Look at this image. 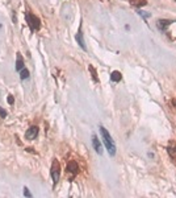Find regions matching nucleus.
Instances as JSON below:
<instances>
[{"instance_id": "ddd939ff", "label": "nucleus", "mask_w": 176, "mask_h": 198, "mask_svg": "<svg viewBox=\"0 0 176 198\" xmlns=\"http://www.w3.org/2000/svg\"><path fill=\"white\" fill-rule=\"evenodd\" d=\"M0 116H1V118H5L7 116V111L3 107H0Z\"/></svg>"}, {"instance_id": "f03ea898", "label": "nucleus", "mask_w": 176, "mask_h": 198, "mask_svg": "<svg viewBox=\"0 0 176 198\" xmlns=\"http://www.w3.org/2000/svg\"><path fill=\"white\" fill-rule=\"evenodd\" d=\"M25 19L28 21L29 26H30L32 31H38L39 26H41V22H39V19L37 16L32 15V13H25Z\"/></svg>"}, {"instance_id": "f8f14e48", "label": "nucleus", "mask_w": 176, "mask_h": 198, "mask_svg": "<svg viewBox=\"0 0 176 198\" xmlns=\"http://www.w3.org/2000/svg\"><path fill=\"white\" fill-rule=\"evenodd\" d=\"M24 196H25V197H32V193L29 191L28 188H24Z\"/></svg>"}, {"instance_id": "6e6552de", "label": "nucleus", "mask_w": 176, "mask_h": 198, "mask_svg": "<svg viewBox=\"0 0 176 198\" xmlns=\"http://www.w3.org/2000/svg\"><path fill=\"white\" fill-rule=\"evenodd\" d=\"M76 41H78V44L80 45V48L82 49H84L85 50V44H84V38H83V33H82V31L79 29V32H78V34H76Z\"/></svg>"}, {"instance_id": "f257e3e1", "label": "nucleus", "mask_w": 176, "mask_h": 198, "mask_svg": "<svg viewBox=\"0 0 176 198\" xmlns=\"http://www.w3.org/2000/svg\"><path fill=\"white\" fill-rule=\"evenodd\" d=\"M100 134H101L102 141H104V144H105V148L108 149V153L111 154V156H114L116 154V144L111 136V134H109L104 127H100Z\"/></svg>"}, {"instance_id": "20e7f679", "label": "nucleus", "mask_w": 176, "mask_h": 198, "mask_svg": "<svg viewBox=\"0 0 176 198\" xmlns=\"http://www.w3.org/2000/svg\"><path fill=\"white\" fill-rule=\"evenodd\" d=\"M38 135V127H36V125H32V127H29L28 130L25 132V137L29 139V140H33V139H36Z\"/></svg>"}, {"instance_id": "4468645a", "label": "nucleus", "mask_w": 176, "mask_h": 198, "mask_svg": "<svg viewBox=\"0 0 176 198\" xmlns=\"http://www.w3.org/2000/svg\"><path fill=\"white\" fill-rule=\"evenodd\" d=\"M7 102H8V103H9V104H12V103H13V102H15V99H13V97H12V95H9V97H8V98H7Z\"/></svg>"}, {"instance_id": "9b49d317", "label": "nucleus", "mask_w": 176, "mask_h": 198, "mask_svg": "<svg viewBox=\"0 0 176 198\" xmlns=\"http://www.w3.org/2000/svg\"><path fill=\"white\" fill-rule=\"evenodd\" d=\"M20 78L21 79H26V78H29V70L28 69H22L21 71H20Z\"/></svg>"}, {"instance_id": "0eeeda50", "label": "nucleus", "mask_w": 176, "mask_h": 198, "mask_svg": "<svg viewBox=\"0 0 176 198\" xmlns=\"http://www.w3.org/2000/svg\"><path fill=\"white\" fill-rule=\"evenodd\" d=\"M67 170L68 172H71V173H78V170H79V166H78V164L75 163V161H70V163L67 164Z\"/></svg>"}, {"instance_id": "9d476101", "label": "nucleus", "mask_w": 176, "mask_h": 198, "mask_svg": "<svg viewBox=\"0 0 176 198\" xmlns=\"http://www.w3.org/2000/svg\"><path fill=\"white\" fill-rule=\"evenodd\" d=\"M170 22L171 21H168V20H159V21H158V26H159V28H162V29H164L167 25H170Z\"/></svg>"}, {"instance_id": "423d86ee", "label": "nucleus", "mask_w": 176, "mask_h": 198, "mask_svg": "<svg viewBox=\"0 0 176 198\" xmlns=\"http://www.w3.org/2000/svg\"><path fill=\"white\" fill-rule=\"evenodd\" d=\"M24 69V59H22V56L17 53V61H16V70L21 71Z\"/></svg>"}, {"instance_id": "2eb2a0df", "label": "nucleus", "mask_w": 176, "mask_h": 198, "mask_svg": "<svg viewBox=\"0 0 176 198\" xmlns=\"http://www.w3.org/2000/svg\"><path fill=\"white\" fill-rule=\"evenodd\" d=\"M138 13H141V15H143L145 17H147V16H150L149 13H145V12H142V11H138Z\"/></svg>"}, {"instance_id": "39448f33", "label": "nucleus", "mask_w": 176, "mask_h": 198, "mask_svg": "<svg viewBox=\"0 0 176 198\" xmlns=\"http://www.w3.org/2000/svg\"><path fill=\"white\" fill-rule=\"evenodd\" d=\"M92 145H94V148H95L96 153L102 154V145H101L100 140H99V137L96 136V135H94V136H92Z\"/></svg>"}, {"instance_id": "7ed1b4c3", "label": "nucleus", "mask_w": 176, "mask_h": 198, "mask_svg": "<svg viewBox=\"0 0 176 198\" xmlns=\"http://www.w3.org/2000/svg\"><path fill=\"white\" fill-rule=\"evenodd\" d=\"M50 173H51L53 181H54V182H58V180H59V176H61V165H59V163H58L57 160H54V161H53Z\"/></svg>"}, {"instance_id": "1a4fd4ad", "label": "nucleus", "mask_w": 176, "mask_h": 198, "mask_svg": "<svg viewBox=\"0 0 176 198\" xmlns=\"http://www.w3.org/2000/svg\"><path fill=\"white\" fill-rule=\"evenodd\" d=\"M121 78H122L121 73L117 71V70H114V71L111 74V79H112L113 82H120V81H121Z\"/></svg>"}]
</instances>
